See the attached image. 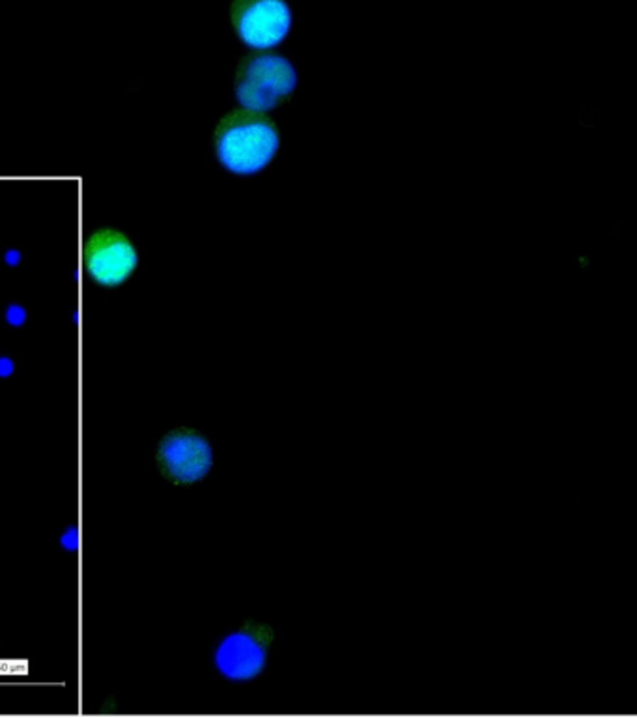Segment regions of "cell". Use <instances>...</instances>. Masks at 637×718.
I'll list each match as a JSON object with an SVG mask.
<instances>
[{
  "label": "cell",
  "instance_id": "cell-5",
  "mask_svg": "<svg viewBox=\"0 0 637 718\" xmlns=\"http://www.w3.org/2000/svg\"><path fill=\"white\" fill-rule=\"evenodd\" d=\"M139 255L133 241L111 226L97 228L85 243V266L100 287H120L136 270Z\"/></svg>",
  "mask_w": 637,
  "mask_h": 718
},
{
  "label": "cell",
  "instance_id": "cell-9",
  "mask_svg": "<svg viewBox=\"0 0 637 718\" xmlns=\"http://www.w3.org/2000/svg\"><path fill=\"white\" fill-rule=\"evenodd\" d=\"M16 359L8 354H0V378L6 380V378H11L16 374Z\"/></svg>",
  "mask_w": 637,
  "mask_h": 718
},
{
  "label": "cell",
  "instance_id": "cell-3",
  "mask_svg": "<svg viewBox=\"0 0 637 718\" xmlns=\"http://www.w3.org/2000/svg\"><path fill=\"white\" fill-rule=\"evenodd\" d=\"M213 466V445L204 432L178 425L156 447V468L166 481L186 487L206 477Z\"/></svg>",
  "mask_w": 637,
  "mask_h": 718
},
{
  "label": "cell",
  "instance_id": "cell-2",
  "mask_svg": "<svg viewBox=\"0 0 637 718\" xmlns=\"http://www.w3.org/2000/svg\"><path fill=\"white\" fill-rule=\"evenodd\" d=\"M296 68L281 55H247L240 62L234 90L240 105L251 111H269L294 94Z\"/></svg>",
  "mask_w": 637,
  "mask_h": 718
},
{
  "label": "cell",
  "instance_id": "cell-7",
  "mask_svg": "<svg viewBox=\"0 0 637 718\" xmlns=\"http://www.w3.org/2000/svg\"><path fill=\"white\" fill-rule=\"evenodd\" d=\"M28 320V311L26 307L19 302H10L4 307V322L10 327L17 329V327H23Z\"/></svg>",
  "mask_w": 637,
  "mask_h": 718
},
{
  "label": "cell",
  "instance_id": "cell-4",
  "mask_svg": "<svg viewBox=\"0 0 637 718\" xmlns=\"http://www.w3.org/2000/svg\"><path fill=\"white\" fill-rule=\"evenodd\" d=\"M275 630L264 621L245 619L240 627L226 633L217 643L213 664L223 677L249 681L260 675L267 662Z\"/></svg>",
  "mask_w": 637,
  "mask_h": 718
},
{
  "label": "cell",
  "instance_id": "cell-10",
  "mask_svg": "<svg viewBox=\"0 0 637 718\" xmlns=\"http://www.w3.org/2000/svg\"><path fill=\"white\" fill-rule=\"evenodd\" d=\"M2 258H4V264L8 268H17L23 262V253L17 247H10V249H6Z\"/></svg>",
  "mask_w": 637,
  "mask_h": 718
},
{
  "label": "cell",
  "instance_id": "cell-6",
  "mask_svg": "<svg viewBox=\"0 0 637 718\" xmlns=\"http://www.w3.org/2000/svg\"><path fill=\"white\" fill-rule=\"evenodd\" d=\"M232 23L237 36L255 49L281 43L291 26L287 0H232Z\"/></svg>",
  "mask_w": 637,
  "mask_h": 718
},
{
  "label": "cell",
  "instance_id": "cell-8",
  "mask_svg": "<svg viewBox=\"0 0 637 718\" xmlns=\"http://www.w3.org/2000/svg\"><path fill=\"white\" fill-rule=\"evenodd\" d=\"M58 547L64 550L65 554H75L79 548V529L75 524H70L64 532L58 535Z\"/></svg>",
  "mask_w": 637,
  "mask_h": 718
},
{
  "label": "cell",
  "instance_id": "cell-1",
  "mask_svg": "<svg viewBox=\"0 0 637 718\" xmlns=\"http://www.w3.org/2000/svg\"><path fill=\"white\" fill-rule=\"evenodd\" d=\"M279 130L271 118L258 111H232L215 130L217 157L236 174H255L273 159L279 150Z\"/></svg>",
  "mask_w": 637,
  "mask_h": 718
}]
</instances>
